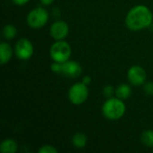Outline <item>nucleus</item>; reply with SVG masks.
<instances>
[{
	"label": "nucleus",
	"instance_id": "obj_8",
	"mask_svg": "<svg viewBox=\"0 0 153 153\" xmlns=\"http://www.w3.org/2000/svg\"><path fill=\"white\" fill-rule=\"evenodd\" d=\"M49 33L55 40H63L69 33V26L65 21H56L51 24Z\"/></svg>",
	"mask_w": 153,
	"mask_h": 153
},
{
	"label": "nucleus",
	"instance_id": "obj_6",
	"mask_svg": "<svg viewBox=\"0 0 153 153\" xmlns=\"http://www.w3.org/2000/svg\"><path fill=\"white\" fill-rule=\"evenodd\" d=\"M34 53V47L30 40L26 38L19 39L14 47V54L20 60H29Z\"/></svg>",
	"mask_w": 153,
	"mask_h": 153
},
{
	"label": "nucleus",
	"instance_id": "obj_20",
	"mask_svg": "<svg viewBox=\"0 0 153 153\" xmlns=\"http://www.w3.org/2000/svg\"><path fill=\"white\" fill-rule=\"evenodd\" d=\"M30 0H12V2L16 4V5H19V6H22V5H24L26 4L27 3H29Z\"/></svg>",
	"mask_w": 153,
	"mask_h": 153
},
{
	"label": "nucleus",
	"instance_id": "obj_7",
	"mask_svg": "<svg viewBox=\"0 0 153 153\" xmlns=\"http://www.w3.org/2000/svg\"><path fill=\"white\" fill-rule=\"evenodd\" d=\"M147 79L146 71L141 65H133L127 71V80L134 86L143 85Z\"/></svg>",
	"mask_w": 153,
	"mask_h": 153
},
{
	"label": "nucleus",
	"instance_id": "obj_5",
	"mask_svg": "<svg viewBox=\"0 0 153 153\" xmlns=\"http://www.w3.org/2000/svg\"><path fill=\"white\" fill-rule=\"evenodd\" d=\"M89 97L88 86L83 82H76L73 84L68 91V100L75 106L82 105Z\"/></svg>",
	"mask_w": 153,
	"mask_h": 153
},
{
	"label": "nucleus",
	"instance_id": "obj_14",
	"mask_svg": "<svg viewBox=\"0 0 153 153\" xmlns=\"http://www.w3.org/2000/svg\"><path fill=\"white\" fill-rule=\"evenodd\" d=\"M141 142L148 148H153V130H146L141 134Z\"/></svg>",
	"mask_w": 153,
	"mask_h": 153
},
{
	"label": "nucleus",
	"instance_id": "obj_22",
	"mask_svg": "<svg viewBox=\"0 0 153 153\" xmlns=\"http://www.w3.org/2000/svg\"><path fill=\"white\" fill-rule=\"evenodd\" d=\"M55 0H39V2L43 4V5H50Z\"/></svg>",
	"mask_w": 153,
	"mask_h": 153
},
{
	"label": "nucleus",
	"instance_id": "obj_17",
	"mask_svg": "<svg viewBox=\"0 0 153 153\" xmlns=\"http://www.w3.org/2000/svg\"><path fill=\"white\" fill-rule=\"evenodd\" d=\"M39 153H57V149H56L53 145L45 144L39 148Z\"/></svg>",
	"mask_w": 153,
	"mask_h": 153
},
{
	"label": "nucleus",
	"instance_id": "obj_9",
	"mask_svg": "<svg viewBox=\"0 0 153 153\" xmlns=\"http://www.w3.org/2000/svg\"><path fill=\"white\" fill-rule=\"evenodd\" d=\"M82 73V65L74 60H68L65 63H63V68H62V74L68 78H77L79 77Z\"/></svg>",
	"mask_w": 153,
	"mask_h": 153
},
{
	"label": "nucleus",
	"instance_id": "obj_23",
	"mask_svg": "<svg viewBox=\"0 0 153 153\" xmlns=\"http://www.w3.org/2000/svg\"><path fill=\"white\" fill-rule=\"evenodd\" d=\"M152 152H153V148H152Z\"/></svg>",
	"mask_w": 153,
	"mask_h": 153
},
{
	"label": "nucleus",
	"instance_id": "obj_1",
	"mask_svg": "<svg viewBox=\"0 0 153 153\" xmlns=\"http://www.w3.org/2000/svg\"><path fill=\"white\" fill-rule=\"evenodd\" d=\"M126 26L133 31L149 28L153 22V13L149 7L138 4L129 10L126 16Z\"/></svg>",
	"mask_w": 153,
	"mask_h": 153
},
{
	"label": "nucleus",
	"instance_id": "obj_15",
	"mask_svg": "<svg viewBox=\"0 0 153 153\" xmlns=\"http://www.w3.org/2000/svg\"><path fill=\"white\" fill-rule=\"evenodd\" d=\"M17 35V29L15 26L12 25V24H7L4 27L3 29V37L7 39V40H11L13 38H15Z\"/></svg>",
	"mask_w": 153,
	"mask_h": 153
},
{
	"label": "nucleus",
	"instance_id": "obj_16",
	"mask_svg": "<svg viewBox=\"0 0 153 153\" xmlns=\"http://www.w3.org/2000/svg\"><path fill=\"white\" fill-rule=\"evenodd\" d=\"M115 94H116V89L113 86H111V85H106L103 88V95L107 99L113 97Z\"/></svg>",
	"mask_w": 153,
	"mask_h": 153
},
{
	"label": "nucleus",
	"instance_id": "obj_18",
	"mask_svg": "<svg viewBox=\"0 0 153 153\" xmlns=\"http://www.w3.org/2000/svg\"><path fill=\"white\" fill-rule=\"evenodd\" d=\"M62 68H63V63H59V62L54 61L50 65L51 71L56 74H62Z\"/></svg>",
	"mask_w": 153,
	"mask_h": 153
},
{
	"label": "nucleus",
	"instance_id": "obj_12",
	"mask_svg": "<svg viewBox=\"0 0 153 153\" xmlns=\"http://www.w3.org/2000/svg\"><path fill=\"white\" fill-rule=\"evenodd\" d=\"M132 88L126 84V83H122L120 85H118L116 88V97L121 99V100H127L128 98L131 97L132 95Z\"/></svg>",
	"mask_w": 153,
	"mask_h": 153
},
{
	"label": "nucleus",
	"instance_id": "obj_2",
	"mask_svg": "<svg viewBox=\"0 0 153 153\" xmlns=\"http://www.w3.org/2000/svg\"><path fill=\"white\" fill-rule=\"evenodd\" d=\"M126 111V106L123 102V100L117 97H111L107 99L102 106V114L108 119L111 121H117L121 119Z\"/></svg>",
	"mask_w": 153,
	"mask_h": 153
},
{
	"label": "nucleus",
	"instance_id": "obj_21",
	"mask_svg": "<svg viewBox=\"0 0 153 153\" xmlns=\"http://www.w3.org/2000/svg\"><path fill=\"white\" fill-rule=\"evenodd\" d=\"M82 82H83L84 84H86V85L88 86V85L91 84V77L90 75H84V76L82 77Z\"/></svg>",
	"mask_w": 153,
	"mask_h": 153
},
{
	"label": "nucleus",
	"instance_id": "obj_19",
	"mask_svg": "<svg viewBox=\"0 0 153 153\" xmlns=\"http://www.w3.org/2000/svg\"><path fill=\"white\" fill-rule=\"evenodd\" d=\"M143 91L148 96H153V82H148L143 84Z\"/></svg>",
	"mask_w": 153,
	"mask_h": 153
},
{
	"label": "nucleus",
	"instance_id": "obj_4",
	"mask_svg": "<svg viewBox=\"0 0 153 153\" xmlns=\"http://www.w3.org/2000/svg\"><path fill=\"white\" fill-rule=\"evenodd\" d=\"M48 12L45 8L39 6L30 10V12L27 14L26 22L29 27L32 29H40L48 23Z\"/></svg>",
	"mask_w": 153,
	"mask_h": 153
},
{
	"label": "nucleus",
	"instance_id": "obj_11",
	"mask_svg": "<svg viewBox=\"0 0 153 153\" xmlns=\"http://www.w3.org/2000/svg\"><path fill=\"white\" fill-rule=\"evenodd\" d=\"M17 150H18L17 143L11 138L4 140L0 144V152L2 153H15Z\"/></svg>",
	"mask_w": 153,
	"mask_h": 153
},
{
	"label": "nucleus",
	"instance_id": "obj_13",
	"mask_svg": "<svg viewBox=\"0 0 153 153\" xmlns=\"http://www.w3.org/2000/svg\"><path fill=\"white\" fill-rule=\"evenodd\" d=\"M87 136L82 133H76L72 138V143L76 149H82L87 144Z\"/></svg>",
	"mask_w": 153,
	"mask_h": 153
},
{
	"label": "nucleus",
	"instance_id": "obj_10",
	"mask_svg": "<svg viewBox=\"0 0 153 153\" xmlns=\"http://www.w3.org/2000/svg\"><path fill=\"white\" fill-rule=\"evenodd\" d=\"M13 56V49L7 42H2L0 44V64L5 65L10 62Z\"/></svg>",
	"mask_w": 153,
	"mask_h": 153
},
{
	"label": "nucleus",
	"instance_id": "obj_3",
	"mask_svg": "<svg viewBox=\"0 0 153 153\" xmlns=\"http://www.w3.org/2000/svg\"><path fill=\"white\" fill-rule=\"evenodd\" d=\"M49 55L53 61L65 63L68 61L72 56V48L65 39L56 40V42L50 47Z\"/></svg>",
	"mask_w": 153,
	"mask_h": 153
}]
</instances>
